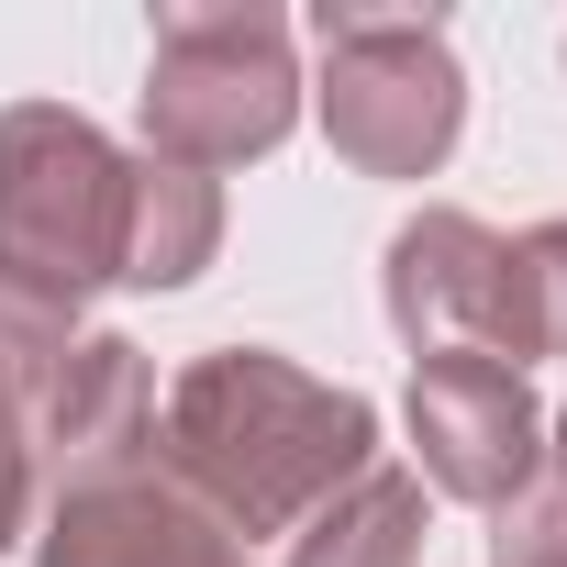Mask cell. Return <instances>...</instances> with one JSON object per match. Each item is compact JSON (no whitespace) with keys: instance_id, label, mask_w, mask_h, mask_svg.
<instances>
[{"instance_id":"6da1fadb","label":"cell","mask_w":567,"mask_h":567,"mask_svg":"<svg viewBox=\"0 0 567 567\" xmlns=\"http://www.w3.org/2000/svg\"><path fill=\"white\" fill-rule=\"evenodd\" d=\"M156 467L223 534H301L357 467H379V412L278 346H212L156 401Z\"/></svg>"},{"instance_id":"7a4b0ae2","label":"cell","mask_w":567,"mask_h":567,"mask_svg":"<svg viewBox=\"0 0 567 567\" xmlns=\"http://www.w3.org/2000/svg\"><path fill=\"white\" fill-rule=\"evenodd\" d=\"M134 123H145V156L200 167V178H223L245 156H278V134L301 123L290 23L267 0H167Z\"/></svg>"},{"instance_id":"3957f363","label":"cell","mask_w":567,"mask_h":567,"mask_svg":"<svg viewBox=\"0 0 567 567\" xmlns=\"http://www.w3.org/2000/svg\"><path fill=\"white\" fill-rule=\"evenodd\" d=\"M312 112L323 145L357 178H434L467 134V68L434 12H368V0H323L312 12Z\"/></svg>"},{"instance_id":"277c9868","label":"cell","mask_w":567,"mask_h":567,"mask_svg":"<svg viewBox=\"0 0 567 567\" xmlns=\"http://www.w3.org/2000/svg\"><path fill=\"white\" fill-rule=\"evenodd\" d=\"M123 189L134 156L68 112V101H12L0 112V278H23L45 301L123 290Z\"/></svg>"},{"instance_id":"5b68a950","label":"cell","mask_w":567,"mask_h":567,"mask_svg":"<svg viewBox=\"0 0 567 567\" xmlns=\"http://www.w3.org/2000/svg\"><path fill=\"white\" fill-rule=\"evenodd\" d=\"M379 301H390L412 357H489V368H534L545 357L523 234H489L478 212L423 200L390 234V256H379Z\"/></svg>"},{"instance_id":"8992f818","label":"cell","mask_w":567,"mask_h":567,"mask_svg":"<svg viewBox=\"0 0 567 567\" xmlns=\"http://www.w3.org/2000/svg\"><path fill=\"white\" fill-rule=\"evenodd\" d=\"M412 445H423V489L467 501V512H501L545 478V412L523 390V368H489V357H412Z\"/></svg>"},{"instance_id":"52a82bcc","label":"cell","mask_w":567,"mask_h":567,"mask_svg":"<svg viewBox=\"0 0 567 567\" xmlns=\"http://www.w3.org/2000/svg\"><path fill=\"white\" fill-rule=\"evenodd\" d=\"M34 467H45V501L101 489L123 467H156V368H145L134 334H79L68 346V368L34 401Z\"/></svg>"},{"instance_id":"ba28073f","label":"cell","mask_w":567,"mask_h":567,"mask_svg":"<svg viewBox=\"0 0 567 567\" xmlns=\"http://www.w3.org/2000/svg\"><path fill=\"white\" fill-rule=\"evenodd\" d=\"M34 567H256V545L223 534L167 467H123V478H101V489L45 501Z\"/></svg>"},{"instance_id":"9c48e42d","label":"cell","mask_w":567,"mask_h":567,"mask_svg":"<svg viewBox=\"0 0 567 567\" xmlns=\"http://www.w3.org/2000/svg\"><path fill=\"white\" fill-rule=\"evenodd\" d=\"M212 256H223V178L134 156V189H123V290H189Z\"/></svg>"},{"instance_id":"30bf717a","label":"cell","mask_w":567,"mask_h":567,"mask_svg":"<svg viewBox=\"0 0 567 567\" xmlns=\"http://www.w3.org/2000/svg\"><path fill=\"white\" fill-rule=\"evenodd\" d=\"M423 534H434V489L379 456V467H357V478L290 534L278 567H423Z\"/></svg>"},{"instance_id":"8fae6325","label":"cell","mask_w":567,"mask_h":567,"mask_svg":"<svg viewBox=\"0 0 567 567\" xmlns=\"http://www.w3.org/2000/svg\"><path fill=\"white\" fill-rule=\"evenodd\" d=\"M45 523V467H34V390L0 368V556L34 545Z\"/></svg>"},{"instance_id":"7c38bea8","label":"cell","mask_w":567,"mask_h":567,"mask_svg":"<svg viewBox=\"0 0 567 567\" xmlns=\"http://www.w3.org/2000/svg\"><path fill=\"white\" fill-rule=\"evenodd\" d=\"M489 567H567V478H534L489 512Z\"/></svg>"},{"instance_id":"4fadbf2b","label":"cell","mask_w":567,"mask_h":567,"mask_svg":"<svg viewBox=\"0 0 567 567\" xmlns=\"http://www.w3.org/2000/svg\"><path fill=\"white\" fill-rule=\"evenodd\" d=\"M523 267H534V323H545V357H567V223H534V234H523Z\"/></svg>"},{"instance_id":"5bb4252c","label":"cell","mask_w":567,"mask_h":567,"mask_svg":"<svg viewBox=\"0 0 567 567\" xmlns=\"http://www.w3.org/2000/svg\"><path fill=\"white\" fill-rule=\"evenodd\" d=\"M545 478H567V412L545 423Z\"/></svg>"}]
</instances>
